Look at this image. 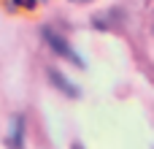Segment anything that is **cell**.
<instances>
[{
    "instance_id": "2",
    "label": "cell",
    "mask_w": 154,
    "mask_h": 149,
    "mask_svg": "<svg viewBox=\"0 0 154 149\" xmlns=\"http://www.w3.org/2000/svg\"><path fill=\"white\" fill-rule=\"evenodd\" d=\"M49 76H51V79H54V84H57V87H62V90H65L68 95H79V90H76L73 84H68V81H65V79H62V76H60L57 71H49Z\"/></svg>"
},
{
    "instance_id": "1",
    "label": "cell",
    "mask_w": 154,
    "mask_h": 149,
    "mask_svg": "<svg viewBox=\"0 0 154 149\" xmlns=\"http://www.w3.org/2000/svg\"><path fill=\"white\" fill-rule=\"evenodd\" d=\"M43 38H46V43H49L54 52H60V54H65L68 60H73L76 65H81V60H79V57H76V52L65 43V38H62V35H57V33H51L49 27H43Z\"/></svg>"
},
{
    "instance_id": "3",
    "label": "cell",
    "mask_w": 154,
    "mask_h": 149,
    "mask_svg": "<svg viewBox=\"0 0 154 149\" xmlns=\"http://www.w3.org/2000/svg\"><path fill=\"white\" fill-rule=\"evenodd\" d=\"M73 149H81V147H79V144H73Z\"/></svg>"
}]
</instances>
